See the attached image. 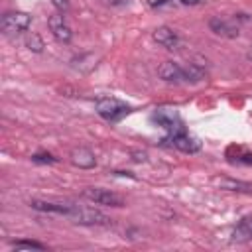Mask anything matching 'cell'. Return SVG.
<instances>
[{
  "mask_svg": "<svg viewBox=\"0 0 252 252\" xmlns=\"http://www.w3.org/2000/svg\"><path fill=\"white\" fill-rule=\"evenodd\" d=\"M181 4H185V6H195V4H199L201 0H179Z\"/></svg>",
  "mask_w": 252,
  "mask_h": 252,
  "instance_id": "obj_22",
  "label": "cell"
},
{
  "mask_svg": "<svg viewBox=\"0 0 252 252\" xmlns=\"http://www.w3.org/2000/svg\"><path fill=\"white\" fill-rule=\"evenodd\" d=\"M152 120H154L156 124H159L161 128H165L167 132H171V130L183 126V122H181V118H179V114H177L175 108H158V110L152 114Z\"/></svg>",
  "mask_w": 252,
  "mask_h": 252,
  "instance_id": "obj_6",
  "label": "cell"
},
{
  "mask_svg": "<svg viewBox=\"0 0 252 252\" xmlns=\"http://www.w3.org/2000/svg\"><path fill=\"white\" fill-rule=\"evenodd\" d=\"M248 240H252V213L244 215L236 222V226L232 228V242L242 244V242H248Z\"/></svg>",
  "mask_w": 252,
  "mask_h": 252,
  "instance_id": "obj_12",
  "label": "cell"
},
{
  "mask_svg": "<svg viewBox=\"0 0 252 252\" xmlns=\"http://www.w3.org/2000/svg\"><path fill=\"white\" fill-rule=\"evenodd\" d=\"M47 26H49V30H51V33H53V37L57 41H61V43H69L71 41L73 32H71V28L67 26V22L63 20L61 14H51L47 18Z\"/></svg>",
  "mask_w": 252,
  "mask_h": 252,
  "instance_id": "obj_7",
  "label": "cell"
},
{
  "mask_svg": "<svg viewBox=\"0 0 252 252\" xmlns=\"http://www.w3.org/2000/svg\"><path fill=\"white\" fill-rule=\"evenodd\" d=\"M30 207L41 213H53V215H65V217H69L71 211L75 209V205L71 203H53V201H41V199H33Z\"/></svg>",
  "mask_w": 252,
  "mask_h": 252,
  "instance_id": "obj_10",
  "label": "cell"
},
{
  "mask_svg": "<svg viewBox=\"0 0 252 252\" xmlns=\"http://www.w3.org/2000/svg\"><path fill=\"white\" fill-rule=\"evenodd\" d=\"M161 142L169 144V146H173V148H177L179 152H185V154H195V152L201 150V142L195 136L187 134L185 126H179V128L167 132V138H163Z\"/></svg>",
  "mask_w": 252,
  "mask_h": 252,
  "instance_id": "obj_1",
  "label": "cell"
},
{
  "mask_svg": "<svg viewBox=\"0 0 252 252\" xmlns=\"http://www.w3.org/2000/svg\"><path fill=\"white\" fill-rule=\"evenodd\" d=\"M158 75L165 83H173V85L185 83V71H183V67L177 65V63H173V61H163L159 65V69H158Z\"/></svg>",
  "mask_w": 252,
  "mask_h": 252,
  "instance_id": "obj_9",
  "label": "cell"
},
{
  "mask_svg": "<svg viewBox=\"0 0 252 252\" xmlns=\"http://www.w3.org/2000/svg\"><path fill=\"white\" fill-rule=\"evenodd\" d=\"M246 57H248V59H250V61H252V45H250V47H248V51H246Z\"/></svg>",
  "mask_w": 252,
  "mask_h": 252,
  "instance_id": "obj_23",
  "label": "cell"
},
{
  "mask_svg": "<svg viewBox=\"0 0 252 252\" xmlns=\"http://www.w3.org/2000/svg\"><path fill=\"white\" fill-rule=\"evenodd\" d=\"M69 158H71V163L75 167H79V169H91V167L96 165L94 154L91 150H87V148H73Z\"/></svg>",
  "mask_w": 252,
  "mask_h": 252,
  "instance_id": "obj_11",
  "label": "cell"
},
{
  "mask_svg": "<svg viewBox=\"0 0 252 252\" xmlns=\"http://www.w3.org/2000/svg\"><path fill=\"white\" fill-rule=\"evenodd\" d=\"M69 219H71L73 222H77V224H89V226H93V224L106 226V224L112 222V220H110L106 215H102L100 211L91 209V207H79V205H75V209L71 211Z\"/></svg>",
  "mask_w": 252,
  "mask_h": 252,
  "instance_id": "obj_3",
  "label": "cell"
},
{
  "mask_svg": "<svg viewBox=\"0 0 252 252\" xmlns=\"http://www.w3.org/2000/svg\"><path fill=\"white\" fill-rule=\"evenodd\" d=\"M51 4H53L61 14L69 12V0H51Z\"/></svg>",
  "mask_w": 252,
  "mask_h": 252,
  "instance_id": "obj_19",
  "label": "cell"
},
{
  "mask_svg": "<svg viewBox=\"0 0 252 252\" xmlns=\"http://www.w3.org/2000/svg\"><path fill=\"white\" fill-rule=\"evenodd\" d=\"M215 183L220 189H226V191L252 193V183H246V181H238V179H230V177H219V179H215Z\"/></svg>",
  "mask_w": 252,
  "mask_h": 252,
  "instance_id": "obj_14",
  "label": "cell"
},
{
  "mask_svg": "<svg viewBox=\"0 0 252 252\" xmlns=\"http://www.w3.org/2000/svg\"><path fill=\"white\" fill-rule=\"evenodd\" d=\"M32 161L33 163H57V158H53L47 152H37V154L32 156Z\"/></svg>",
  "mask_w": 252,
  "mask_h": 252,
  "instance_id": "obj_18",
  "label": "cell"
},
{
  "mask_svg": "<svg viewBox=\"0 0 252 252\" xmlns=\"http://www.w3.org/2000/svg\"><path fill=\"white\" fill-rule=\"evenodd\" d=\"M209 28L217 33V35H222V37H236L238 35V28H234L228 20H222L219 16L211 18L209 20Z\"/></svg>",
  "mask_w": 252,
  "mask_h": 252,
  "instance_id": "obj_13",
  "label": "cell"
},
{
  "mask_svg": "<svg viewBox=\"0 0 252 252\" xmlns=\"http://www.w3.org/2000/svg\"><path fill=\"white\" fill-rule=\"evenodd\" d=\"M26 47L30 49V51H33V53H41L43 51V47H45V43H43V39H41V35L39 33H28V37H26Z\"/></svg>",
  "mask_w": 252,
  "mask_h": 252,
  "instance_id": "obj_16",
  "label": "cell"
},
{
  "mask_svg": "<svg viewBox=\"0 0 252 252\" xmlns=\"http://www.w3.org/2000/svg\"><path fill=\"white\" fill-rule=\"evenodd\" d=\"M96 112L98 116H102L108 122H118L120 118H124L130 112V106L114 96H104L96 100Z\"/></svg>",
  "mask_w": 252,
  "mask_h": 252,
  "instance_id": "obj_2",
  "label": "cell"
},
{
  "mask_svg": "<svg viewBox=\"0 0 252 252\" xmlns=\"http://www.w3.org/2000/svg\"><path fill=\"white\" fill-rule=\"evenodd\" d=\"M152 37H154L156 43H159V45L165 47V49H177V47H179V35H177V32H175L173 28H169V26H159V28H156L154 33H152Z\"/></svg>",
  "mask_w": 252,
  "mask_h": 252,
  "instance_id": "obj_8",
  "label": "cell"
},
{
  "mask_svg": "<svg viewBox=\"0 0 252 252\" xmlns=\"http://www.w3.org/2000/svg\"><path fill=\"white\" fill-rule=\"evenodd\" d=\"M83 197L89 199L91 203L104 205V207H122L124 205V199L118 193L102 189V187H87V189H83Z\"/></svg>",
  "mask_w": 252,
  "mask_h": 252,
  "instance_id": "obj_4",
  "label": "cell"
},
{
  "mask_svg": "<svg viewBox=\"0 0 252 252\" xmlns=\"http://www.w3.org/2000/svg\"><path fill=\"white\" fill-rule=\"evenodd\" d=\"M185 71V83H197V81H203L205 79V69L199 67L197 63H189L187 67H183Z\"/></svg>",
  "mask_w": 252,
  "mask_h": 252,
  "instance_id": "obj_15",
  "label": "cell"
},
{
  "mask_svg": "<svg viewBox=\"0 0 252 252\" xmlns=\"http://www.w3.org/2000/svg\"><path fill=\"white\" fill-rule=\"evenodd\" d=\"M132 156H134L132 158L134 161H146L148 159V154L146 152H132Z\"/></svg>",
  "mask_w": 252,
  "mask_h": 252,
  "instance_id": "obj_20",
  "label": "cell"
},
{
  "mask_svg": "<svg viewBox=\"0 0 252 252\" xmlns=\"http://www.w3.org/2000/svg\"><path fill=\"white\" fill-rule=\"evenodd\" d=\"M2 32L4 33H20V32H26L30 26H32V16L26 14V12H6L2 16Z\"/></svg>",
  "mask_w": 252,
  "mask_h": 252,
  "instance_id": "obj_5",
  "label": "cell"
},
{
  "mask_svg": "<svg viewBox=\"0 0 252 252\" xmlns=\"http://www.w3.org/2000/svg\"><path fill=\"white\" fill-rule=\"evenodd\" d=\"M110 6H122V4H126L128 0H106Z\"/></svg>",
  "mask_w": 252,
  "mask_h": 252,
  "instance_id": "obj_21",
  "label": "cell"
},
{
  "mask_svg": "<svg viewBox=\"0 0 252 252\" xmlns=\"http://www.w3.org/2000/svg\"><path fill=\"white\" fill-rule=\"evenodd\" d=\"M12 248H16V250H45V244H41V242H37V240H16V242H12Z\"/></svg>",
  "mask_w": 252,
  "mask_h": 252,
  "instance_id": "obj_17",
  "label": "cell"
}]
</instances>
